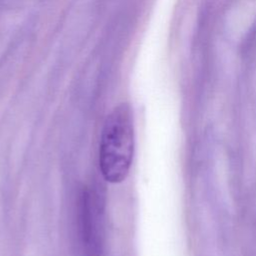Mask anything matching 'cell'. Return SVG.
I'll return each instance as SVG.
<instances>
[{"label":"cell","mask_w":256,"mask_h":256,"mask_svg":"<svg viewBox=\"0 0 256 256\" xmlns=\"http://www.w3.org/2000/svg\"><path fill=\"white\" fill-rule=\"evenodd\" d=\"M134 124L130 106L121 103L106 117L99 144V167L103 178L113 184L123 182L134 154Z\"/></svg>","instance_id":"1"}]
</instances>
